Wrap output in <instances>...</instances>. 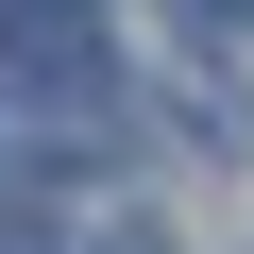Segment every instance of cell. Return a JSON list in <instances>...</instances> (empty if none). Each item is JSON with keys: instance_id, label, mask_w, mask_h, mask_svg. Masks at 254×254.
I'll return each instance as SVG.
<instances>
[{"instance_id": "obj_1", "label": "cell", "mask_w": 254, "mask_h": 254, "mask_svg": "<svg viewBox=\"0 0 254 254\" xmlns=\"http://www.w3.org/2000/svg\"><path fill=\"white\" fill-rule=\"evenodd\" d=\"M0 85L51 102V119H102V17L85 0H17V17H0Z\"/></svg>"}, {"instance_id": "obj_2", "label": "cell", "mask_w": 254, "mask_h": 254, "mask_svg": "<svg viewBox=\"0 0 254 254\" xmlns=\"http://www.w3.org/2000/svg\"><path fill=\"white\" fill-rule=\"evenodd\" d=\"M170 17H187V34H237V17H254V0H170Z\"/></svg>"}]
</instances>
